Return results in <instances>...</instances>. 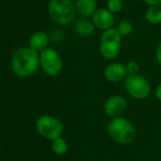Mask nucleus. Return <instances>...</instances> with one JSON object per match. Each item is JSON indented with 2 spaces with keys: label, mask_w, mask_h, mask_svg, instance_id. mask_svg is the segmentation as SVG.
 <instances>
[{
  "label": "nucleus",
  "mask_w": 161,
  "mask_h": 161,
  "mask_svg": "<svg viewBox=\"0 0 161 161\" xmlns=\"http://www.w3.org/2000/svg\"><path fill=\"white\" fill-rule=\"evenodd\" d=\"M123 0H107L106 8L114 14L120 13L123 10Z\"/></svg>",
  "instance_id": "obj_17"
},
{
  "label": "nucleus",
  "mask_w": 161,
  "mask_h": 161,
  "mask_svg": "<svg viewBox=\"0 0 161 161\" xmlns=\"http://www.w3.org/2000/svg\"><path fill=\"white\" fill-rule=\"evenodd\" d=\"M124 89L131 98L137 101L146 100L152 92V86L149 80L138 73L128 75L125 78Z\"/></svg>",
  "instance_id": "obj_5"
},
{
  "label": "nucleus",
  "mask_w": 161,
  "mask_h": 161,
  "mask_svg": "<svg viewBox=\"0 0 161 161\" xmlns=\"http://www.w3.org/2000/svg\"><path fill=\"white\" fill-rule=\"evenodd\" d=\"M125 66H126V70H127L128 75L137 74L138 71H139V64L136 61H135V60L128 61L125 64Z\"/></svg>",
  "instance_id": "obj_18"
},
{
  "label": "nucleus",
  "mask_w": 161,
  "mask_h": 161,
  "mask_svg": "<svg viewBox=\"0 0 161 161\" xmlns=\"http://www.w3.org/2000/svg\"><path fill=\"white\" fill-rule=\"evenodd\" d=\"M154 96H155L156 100L161 103V83L157 85V86L154 90Z\"/></svg>",
  "instance_id": "obj_20"
},
{
  "label": "nucleus",
  "mask_w": 161,
  "mask_h": 161,
  "mask_svg": "<svg viewBox=\"0 0 161 161\" xmlns=\"http://www.w3.org/2000/svg\"><path fill=\"white\" fill-rule=\"evenodd\" d=\"M47 14L54 23L67 26L75 20L77 13L72 0H49Z\"/></svg>",
  "instance_id": "obj_3"
},
{
  "label": "nucleus",
  "mask_w": 161,
  "mask_h": 161,
  "mask_svg": "<svg viewBox=\"0 0 161 161\" xmlns=\"http://www.w3.org/2000/svg\"><path fill=\"white\" fill-rule=\"evenodd\" d=\"M143 3H145L148 6H153V5H158L161 4V0H141Z\"/></svg>",
  "instance_id": "obj_21"
},
{
  "label": "nucleus",
  "mask_w": 161,
  "mask_h": 161,
  "mask_svg": "<svg viewBox=\"0 0 161 161\" xmlns=\"http://www.w3.org/2000/svg\"><path fill=\"white\" fill-rule=\"evenodd\" d=\"M40 66V58L37 51L29 47L17 49L12 58V69L18 77H31Z\"/></svg>",
  "instance_id": "obj_1"
},
{
  "label": "nucleus",
  "mask_w": 161,
  "mask_h": 161,
  "mask_svg": "<svg viewBox=\"0 0 161 161\" xmlns=\"http://www.w3.org/2000/svg\"><path fill=\"white\" fill-rule=\"evenodd\" d=\"M75 10L77 14H79L80 17H92L95 12L98 10L97 0H76Z\"/></svg>",
  "instance_id": "obj_11"
},
{
  "label": "nucleus",
  "mask_w": 161,
  "mask_h": 161,
  "mask_svg": "<svg viewBox=\"0 0 161 161\" xmlns=\"http://www.w3.org/2000/svg\"><path fill=\"white\" fill-rule=\"evenodd\" d=\"M155 59H156V62L158 63V64L161 65V42L157 45V47L155 48Z\"/></svg>",
  "instance_id": "obj_19"
},
{
  "label": "nucleus",
  "mask_w": 161,
  "mask_h": 161,
  "mask_svg": "<svg viewBox=\"0 0 161 161\" xmlns=\"http://www.w3.org/2000/svg\"><path fill=\"white\" fill-rule=\"evenodd\" d=\"M92 22L94 23L96 29L104 31L114 28L116 19L114 14L111 13L107 8H100L93 14Z\"/></svg>",
  "instance_id": "obj_9"
},
{
  "label": "nucleus",
  "mask_w": 161,
  "mask_h": 161,
  "mask_svg": "<svg viewBox=\"0 0 161 161\" xmlns=\"http://www.w3.org/2000/svg\"><path fill=\"white\" fill-rule=\"evenodd\" d=\"M48 36L46 32L39 31L32 33L29 39V47L35 51H42L47 47Z\"/></svg>",
  "instance_id": "obj_13"
},
{
  "label": "nucleus",
  "mask_w": 161,
  "mask_h": 161,
  "mask_svg": "<svg viewBox=\"0 0 161 161\" xmlns=\"http://www.w3.org/2000/svg\"><path fill=\"white\" fill-rule=\"evenodd\" d=\"M39 58L40 66L47 75L50 77H56L62 72L64 66L63 59L59 52L54 48H45L39 54Z\"/></svg>",
  "instance_id": "obj_7"
},
{
  "label": "nucleus",
  "mask_w": 161,
  "mask_h": 161,
  "mask_svg": "<svg viewBox=\"0 0 161 161\" xmlns=\"http://www.w3.org/2000/svg\"><path fill=\"white\" fill-rule=\"evenodd\" d=\"M118 31L119 32V34L123 37V36H128L133 32L134 27L132 22H130L129 20H121L119 21V23L118 24L117 28Z\"/></svg>",
  "instance_id": "obj_16"
},
{
  "label": "nucleus",
  "mask_w": 161,
  "mask_h": 161,
  "mask_svg": "<svg viewBox=\"0 0 161 161\" xmlns=\"http://www.w3.org/2000/svg\"><path fill=\"white\" fill-rule=\"evenodd\" d=\"M122 36L116 28L103 31L100 39L99 51L103 58L108 61L116 59L121 50Z\"/></svg>",
  "instance_id": "obj_4"
},
{
  "label": "nucleus",
  "mask_w": 161,
  "mask_h": 161,
  "mask_svg": "<svg viewBox=\"0 0 161 161\" xmlns=\"http://www.w3.org/2000/svg\"><path fill=\"white\" fill-rule=\"evenodd\" d=\"M35 128L40 136L50 141L62 136L64 132V125L62 121L49 115H43L39 117L35 122Z\"/></svg>",
  "instance_id": "obj_6"
},
{
  "label": "nucleus",
  "mask_w": 161,
  "mask_h": 161,
  "mask_svg": "<svg viewBox=\"0 0 161 161\" xmlns=\"http://www.w3.org/2000/svg\"><path fill=\"white\" fill-rule=\"evenodd\" d=\"M50 147H51L52 152L55 154H57V155H64L68 151L67 141L64 137H62V136H59V137L51 140Z\"/></svg>",
  "instance_id": "obj_15"
},
{
  "label": "nucleus",
  "mask_w": 161,
  "mask_h": 161,
  "mask_svg": "<svg viewBox=\"0 0 161 161\" xmlns=\"http://www.w3.org/2000/svg\"><path fill=\"white\" fill-rule=\"evenodd\" d=\"M103 76L109 83L116 84L125 80V78L128 76V73L124 64L119 62H112L105 66L103 70Z\"/></svg>",
  "instance_id": "obj_10"
},
{
  "label": "nucleus",
  "mask_w": 161,
  "mask_h": 161,
  "mask_svg": "<svg viewBox=\"0 0 161 161\" xmlns=\"http://www.w3.org/2000/svg\"><path fill=\"white\" fill-rule=\"evenodd\" d=\"M96 27L92 20L88 18L80 17L74 24V31L77 35L82 38H88L94 34Z\"/></svg>",
  "instance_id": "obj_12"
},
{
  "label": "nucleus",
  "mask_w": 161,
  "mask_h": 161,
  "mask_svg": "<svg viewBox=\"0 0 161 161\" xmlns=\"http://www.w3.org/2000/svg\"><path fill=\"white\" fill-rule=\"evenodd\" d=\"M127 100L121 95L109 97L103 104V113L108 118L114 119L120 117L127 108Z\"/></svg>",
  "instance_id": "obj_8"
},
{
  "label": "nucleus",
  "mask_w": 161,
  "mask_h": 161,
  "mask_svg": "<svg viewBox=\"0 0 161 161\" xmlns=\"http://www.w3.org/2000/svg\"><path fill=\"white\" fill-rule=\"evenodd\" d=\"M107 133L112 140L121 145H129L136 138V130L133 123L123 117L112 119L107 125Z\"/></svg>",
  "instance_id": "obj_2"
},
{
  "label": "nucleus",
  "mask_w": 161,
  "mask_h": 161,
  "mask_svg": "<svg viewBox=\"0 0 161 161\" xmlns=\"http://www.w3.org/2000/svg\"><path fill=\"white\" fill-rule=\"evenodd\" d=\"M145 19L151 25H161V4L149 6L145 12Z\"/></svg>",
  "instance_id": "obj_14"
}]
</instances>
